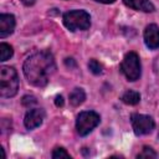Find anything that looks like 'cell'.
I'll return each mask as SVG.
<instances>
[{"mask_svg": "<svg viewBox=\"0 0 159 159\" xmlns=\"http://www.w3.org/2000/svg\"><path fill=\"white\" fill-rule=\"evenodd\" d=\"M21 102H22V104H24L25 107H30V106L35 104L37 101H36V98H35L34 96H24L22 99H21Z\"/></svg>", "mask_w": 159, "mask_h": 159, "instance_id": "obj_17", "label": "cell"}, {"mask_svg": "<svg viewBox=\"0 0 159 159\" xmlns=\"http://www.w3.org/2000/svg\"><path fill=\"white\" fill-rule=\"evenodd\" d=\"M101 122L99 114L93 111H84L77 116L76 119V130L81 137L89 134Z\"/></svg>", "mask_w": 159, "mask_h": 159, "instance_id": "obj_4", "label": "cell"}, {"mask_svg": "<svg viewBox=\"0 0 159 159\" xmlns=\"http://www.w3.org/2000/svg\"><path fill=\"white\" fill-rule=\"evenodd\" d=\"M88 68H89V71H91L93 75H99V73H102V71H103V66H102L96 58L89 60V62H88Z\"/></svg>", "mask_w": 159, "mask_h": 159, "instance_id": "obj_14", "label": "cell"}, {"mask_svg": "<svg viewBox=\"0 0 159 159\" xmlns=\"http://www.w3.org/2000/svg\"><path fill=\"white\" fill-rule=\"evenodd\" d=\"M19 89V77L14 67L2 66L0 70V96L4 98L14 97Z\"/></svg>", "mask_w": 159, "mask_h": 159, "instance_id": "obj_2", "label": "cell"}, {"mask_svg": "<svg viewBox=\"0 0 159 159\" xmlns=\"http://www.w3.org/2000/svg\"><path fill=\"white\" fill-rule=\"evenodd\" d=\"M120 99H122V102L125 103V104L134 106V104L139 103V101H140V94H139V92H137V91L128 89V91H125V92L122 94Z\"/></svg>", "mask_w": 159, "mask_h": 159, "instance_id": "obj_11", "label": "cell"}, {"mask_svg": "<svg viewBox=\"0 0 159 159\" xmlns=\"http://www.w3.org/2000/svg\"><path fill=\"white\" fill-rule=\"evenodd\" d=\"M130 122H132L133 130H134V133L137 135L149 134L155 127L154 119L152 117H149V116H145V114L133 113L130 116Z\"/></svg>", "mask_w": 159, "mask_h": 159, "instance_id": "obj_6", "label": "cell"}, {"mask_svg": "<svg viewBox=\"0 0 159 159\" xmlns=\"http://www.w3.org/2000/svg\"><path fill=\"white\" fill-rule=\"evenodd\" d=\"M63 25L70 31L87 30L91 26L89 14L84 10H71L63 14Z\"/></svg>", "mask_w": 159, "mask_h": 159, "instance_id": "obj_3", "label": "cell"}, {"mask_svg": "<svg viewBox=\"0 0 159 159\" xmlns=\"http://www.w3.org/2000/svg\"><path fill=\"white\" fill-rule=\"evenodd\" d=\"M158 137H159V134H158Z\"/></svg>", "mask_w": 159, "mask_h": 159, "instance_id": "obj_21", "label": "cell"}, {"mask_svg": "<svg viewBox=\"0 0 159 159\" xmlns=\"http://www.w3.org/2000/svg\"><path fill=\"white\" fill-rule=\"evenodd\" d=\"M94 1H97V2H102V4H112V2H114L116 0H94Z\"/></svg>", "mask_w": 159, "mask_h": 159, "instance_id": "obj_20", "label": "cell"}, {"mask_svg": "<svg viewBox=\"0 0 159 159\" xmlns=\"http://www.w3.org/2000/svg\"><path fill=\"white\" fill-rule=\"evenodd\" d=\"M22 70L29 83L36 87H45L56 70L55 57L46 50L35 52L26 58Z\"/></svg>", "mask_w": 159, "mask_h": 159, "instance_id": "obj_1", "label": "cell"}, {"mask_svg": "<svg viewBox=\"0 0 159 159\" xmlns=\"http://www.w3.org/2000/svg\"><path fill=\"white\" fill-rule=\"evenodd\" d=\"M55 104H56L57 107H62V106H63V97H62V96H56V98H55Z\"/></svg>", "mask_w": 159, "mask_h": 159, "instance_id": "obj_18", "label": "cell"}, {"mask_svg": "<svg viewBox=\"0 0 159 159\" xmlns=\"http://www.w3.org/2000/svg\"><path fill=\"white\" fill-rule=\"evenodd\" d=\"M15 29V17L11 14H1L0 15V37L4 39L12 34Z\"/></svg>", "mask_w": 159, "mask_h": 159, "instance_id": "obj_9", "label": "cell"}, {"mask_svg": "<svg viewBox=\"0 0 159 159\" xmlns=\"http://www.w3.org/2000/svg\"><path fill=\"white\" fill-rule=\"evenodd\" d=\"M144 42L152 50H155L159 47V27L155 24H150L145 27Z\"/></svg>", "mask_w": 159, "mask_h": 159, "instance_id": "obj_8", "label": "cell"}, {"mask_svg": "<svg viewBox=\"0 0 159 159\" xmlns=\"http://www.w3.org/2000/svg\"><path fill=\"white\" fill-rule=\"evenodd\" d=\"M20 1H21L24 5H26V6H30V5H34L36 0H20Z\"/></svg>", "mask_w": 159, "mask_h": 159, "instance_id": "obj_19", "label": "cell"}, {"mask_svg": "<svg viewBox=\"0 0 159 159\" xmlns=\"http://www.w3.org/2000/svg\"><path fill=\"white\" fill-rule=\"evenodd\" d=\"M124 5H127L130 9H134L137 11H144V12H153L154 5L149 0H123Z\"/></svg>", "mask_w": 159, "mask_h": 159, "instance_id": "obj_10", "label": "cell"}, {"mask_svg": "<svg viewBox=\"0 0 159 159\" xmlns=\"http://www.w3.org/2000/svg\"><path fill=\"white\" fill-rule=\"evenodd\" d=\"M14 55V50L10 45L1 42L0 43V61H6Z\"/></svg>", "mask_w": 159, "mask_h": 159, "instance_id": "obj_13", "label": "cell"}, {"mask_svg": "<svg viewBox=\"0 0 159 159\" xmlns=\"http://www.w3.org/2000/svg\"><path fill=\"white\" fill-rule=\"evenodd\" d=\"M52 158L53 159H58V158H71V155H70V153H67L66 152V149L65 148H56V149H53V152H52Z\"/></svg>", "mask_w": 159, "mask_h": 159, "instance_id": "obj_16", "label": "cell"}, {"mask_svg": "<svg viewBox=\"0 0 159 159\" xmlns=\"http://www.w3.org/2000/svg\"><path fill=\"white\" fill-rule=\"evenodd\" d=\"M140 61L139 56L135 52H128L125 53L122 63H120V71L127 77L128 81H137L140 77Z\"/></svg>", "mask_w": 159, "mask_h": 159, "instance_id": "obj_5", "label": "cell"}, {"mask_svg": "<svg viewBox=\"0 0 159 159\" xmlns=\"http://www.w3.org/2000/svg\"><path fill=\"white\" fill-rule=\"evenodd\" d=\"M86 99V93L82 88H75L71 93H70V103L72 106H80L84 102Z\"/></svg>", "mask_w": 159, "mask_h": 159, "instance_id": "obj_12", "label": "cell"}, {"mask_svg": "<svg viewBox=\"0 0 159 159\" xmlns=\"http://www.w3.org/2000/svg\"><path fill=\"white\" fill-rule=\"evenodd\" d=\"M137 158H157V153L150 147H144L143 150L137 155Z\"/></svg>", "mask_w": 159, "mask_h": 159, "instance_id": "obj_15", "label": "cell"}, {"mask_svg": "<svg viewBox=\"0 0 159 159\" xmlns=\"http://www.w3.org/2000/svg\"><path fill=\"white\" fill-rule=\"evenodd\" d=\"M45 118V112L42 108H32L26 112L24 118V124L27 129H35L39 127Z\"/></svg>", "mask_w": 159, "mask_h": 159, "instance_id": "obj_7", "label": "cell"}]
</instances>
